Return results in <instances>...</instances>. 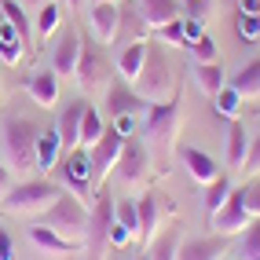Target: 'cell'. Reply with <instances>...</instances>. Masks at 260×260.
Masks as SVG:
<instances>
[{
	"label": "cell",
	"instance_id": "obj_1",
	"mask_svg": "<svg viewBox=\"0 0 260 260\" xmlns=\"http://www.w3.org/2000/svg\"><path fill=\"white\" fill-rule=\"evenodd\" d=\"M180 121H183V110H180V99H158L150 103L143 121H140V140L150 154V165H158L161 172L169 169V158L176 150V132H180Z\"/></svg>",
	"mask_w": 260,
	"mask_h": 260
},
{
	"label": "cell",
	"instance_id": "obj_2",
	"mask_svg": "<svg viewBox=\"0 0 260 260\" xmlns=\"http://www.w3.org/2000/svg\"><path fill=\"white\" fill-rule=\"evenodd\" d=\"M37 136L41 125L22 114H4L0 117V154L11 172H29L37 169Z\"/></svg>",
	"mask_w": 260,
	"mask_h": 260
},
{
	"label": "cell",
	"instance_id": "obj_3",
	"mask_svg": "<svg viewBox=\"0 0 260 260\" xmlns=\"http://www.w3.org/2000/svg\"><path fill=\"white\" fill-rule=\"evenodd\" d=\"M37 223H44V228H51L55 235L70 238V242H84V235H88V205L81 198H74L70 190H62V194L41 213Z\"/></svg>",
	"mask_w": 260,
	"mask_h": 260
},
{
	"label": "cell",
	"instance_id": "obj_4",
	"mask_svg": "<svg viewBox=\"0 0 260 260\" xmlns=\"http://www.w3.org/2000/svg\"><path fill=\"white\" fill-rule=\"evenodd\" d=\"M59 194H62V187L51 183V180H22V183H11V190L0 202V209L15 213V216H41Z\"/></svg>",
	"mask_w": 260,
	"mask_h": 260
},
{
	"label": "cell",
	"instance_id": "obj_5",
	"mask_svg": "<svg viewBox=\"0 0 260 260\" xmlns=\"http://www.w3.org/2000/svg\"><path fill=\"white\" fill-rule=\"evenodd\" d=\"M169 88H172L169 55H165L158 44H150L147 48V59H143V70H140V77H136V92H140L147 103H158V99H165Z\"/></svg>",
	"mask_w": 260,
	"mask_h": 260
},
{
	"label": "cell",
	"instance_id": "obj_6",
	"mask_svg": "<svg viewBox=\"0 0 260 260\" xmlns=\"http://www.w3.org/2000/svg\"><path fill=\"white\" fill-rule=\"evenodd\" d=\"M74 81L81 84L84 92H95V88H107L110 84V62H107V48L99 41L88 44L81 37V55H77V66H74Z\"/></svg>",
	"mask_w": 260,
	"mask_h": 260
},
{
	"label": "cell",
	"instance_id": "obj_7",
	"mask_svg": "<svg viewBox=\"0 0 260 260\" xmlns=\"http://www.w3.org/2000/svg\"><path fill=\"white\" fill-rule=\"evenodd\" d=\"M114 194L110 187H99L95 190V205L88 209V235H84V246H88V260L103 256V246H107V231L114 223Z\"/></svg>",
	"mask_w": 260,
	"mask_h": 260
},
{
	"label": "cell",
	"instance_id": "obj_8",
	"mask_svg": "<svg viewBox=\"0 0 260 260\" xmlns=\"http://www.w3.org/2000/svg\"><path fill=\"white\" fill-rule=\"evenodd\" d=\"M59 180L62 187H70L74 190V198H88L92 194V165H88V147H74V150H62V158H59Z\"/></svg>",
	"mask_w": 260,
	"mask_h": 260
},
{
	"label": "cell",
	"instance_id": "obj_9",
	"mask_svg": "<svg viewBox=\"0 0 260 260\" xmlns=\"http://www.w3.org/2000/svg\"><path fill=\"white\" fill-rule=\"evenodd\" d=\"M121 143H125V136H117V132L107 125V132H103L99 140L88 147V165H92V183H95V187H103V180L114 172L117 154H121Z\"/></svg>",
	"mask_w": 260,
	"mask_h": 260
},
{
	"label": "cell",
	"instance_id": "obj_10",
	"mask_svg": "<svg viewBox=\"0 0 260 260\" xmlns=\"http://www.w3.org/2000/svg\"><path fill=\"white\" fill-rule=\"evenodd\" d=\"M150 154H147V147H143V140H136V136H128L125 143H121V154H117V165H114V172L125 183H143L147 176H150Z\"/></svg>",
	"mask_w": 260,
	"mask_h": 260
},
{
	"label": "cell",
	"instance_id": "obj_11",
	"mask_svg": "<svg viewBox=\"0 0 260 260\" xmlns=\"http://www.w3.org/2000/svg\"><path fill=\"white\" fill-rule=\"evenodd\" d=\"M246 223H249V209H246V202H242V190L235 187L231 194H228V202H223L220 209L209 216V228L216 235H223V238H235Z\"/></svg>",
	"mask_w": 260,
	"mask_h": 260
},
{
	"label": "cell",
	"instance_id": "obj_12",
	"mask_svg": "<svg viewBox=\"0 0 260 260\" xmlns=\"http://www.w3.org/2000/svg\"><path fill=\"white\" fill-rule=\"evenodd\" d=\"M136 41H150V26L143 22L140 4L136 0H117V48L136 44Z\"/></svg>",
	"mask_w": 260,
	"mask_h": 260
},
{
	"label": "cell",
	"instance_id": "obj_13",
	"mask_svg": "<svg viewBox=\"0 0 260 260\" xmlns=\"http://www.w3.org/2000/svg\"><path fill=\"white\" fill-rule=\"evenodd\" d=\"M84 110H88V99H84V95L70 99V103L59 110V117H55V132H59V140H62V150L81 147V117H84Z\"/></svg>",
	"mask_w": 260,
	"mask_h": 260
},
{
	"label": "cell",
	"instance_id": "obj_14",
	"mask_svg": "<svg viewBox=\"0 0 260 260\" xmlns=\"http://www.w3.org/2000/svg\"><path fill=\"white\" fill-rule=\"evenodd\" d=\"M231 253V242L223 235H205V238H187L180 242L176 260H223Z\"/></svg>",
	"mask_w": 260,
	"mask_h": 260
},
{
	"label": "cell",
	"instance_id": "obj_15",
	"mask_svg": "<svg viewBox=\"0 0 260 260\" xmlns=\"http://www.w3.org/2000/svg\"><path fill=\"white\" fill-rule=\"evenodd\" d=\"M150 103L140 95V92H132V84L128 81H117V84H107V114L110 117H121V114H147Z\"/></svg>",
	"mask_w": 260,
	"mask_h": 260
},
{
	"label": "cell",
	"instance_id": "obj_16",
	"mask_svg": "<svg viewBox=\"0 0 260 260\" xmlns=\"http://www.w3.org/2000/svg\"><path fill=\"white\" fill-rule=\"evenodd\" d=\"M22 88H26V95L37 103V107H55L59 103V74L55 70H29L26 74V81H22Z\"/></svg>",
	"mask_w": 260,
	"mask_h": 260
},
{
	"label": "cell",
	"instance_id": "obj_17",
	"mask_svg": "<svg viewBox=\"0 0 260 260\" xmlns=\"http://www.w3.org/2000/svg\"><path fill=\"white\" fill-rule=\"evenodd\" d=\"M88 26L95 33V41L103 48H110L117 41V0H110V4H92L88 8Z\"/></svg>",
	"mask_w": 260,
	"mask_h": 260
},
{
	"label": "cell",
	"instance_id": "obj_18",
	"mask_svg": "<svg viewBox=\"0 0 260 260\" xmlns=\"http://www.w3.org/2000/svg\"><path fill=\"white\" fill-rule=\"evenodd\" d=\"M77 55H81V33L77 29H66L55 51H51V70L59 77H74V66H77Z\"/></svg>",
	"mask_w": 260,
	"mask_h": 260
},
{
	"label": "cell",
	"instance_id": "obj_19",
	"mask_svg": "<svg viewBox=\"0 0 260 260\" xmlns=\"http://www.w3.org/2000/svg\"><path fill=\"white\" fill-rule=\"evenodd\" d=\"M180 161L190 172V180H198V183H213L220 176V161H213L209 154L198 150V147H180Z\"/></svg>",
	"mask_w": 260,
	"mask_h": 260
},
{
	"label": "cell",
	"instance_id": "obj_20",
	"mask_svg": "<svg viewBox=\"0 0 260 260\" xmlns=\"http://www.w3.org/2000/svg\"><path fill=\"white\" fill-rule=\"evenodd\" d=\"M29 242L41 253H48V256H70L74 253V242L62 238V235H55L51 228H44V223H29Z\"/></svg>",
	"mask_w": 260,
	"mask_h": 260
},
{
	"label": "cell",
	"instance_id": "obj_21",
	"mask_svg": "<svg viewBox=\"0 0 260 260\" xmlns=\"http://www.w3.org/2000/svg\"><path fill=\"white\" fill-rule=\"evenodd\" d=\"M147 48H150V41H136V44H125L117 51V74H121V81H136L140 77V70H143V59H147Z\"/></svg>",
	"mask_w": 260,
	"mask_h": 260
},
{
	"label": "cell",
	"instance_id": "obj_22",
	"mask_svg": "<svg viewBox=\"0 0 260 260\" xmlns=\"http://www.w3.org/2000/svg\"><path fill=\"white\" fill-rule=\"evenodd\" d=\"M235 238L238 242L231 246V260H260V216H249V223Z\"/></svg>",
	"mask_w": 260,
	"mask_h": 260
},
{
	"label": "cell",
	"instance_id": "obj_23",
	"mask_svg": "<svg viewBox=\"0 0 260 260\" xmlns=\"http://www.w3.org/2000/svg\"><path fill=\"white\" fill-rule=\"evenodd\" d=\"M190 77L205 95H216L223 84H228V74H223V62H190Z\"/></svg>",
	"mask_w": 260,
	"mask_h": 260
},
{
	"label": "cell",
	"instance_id": "obj_24",
	"mask_svg": "<svg viewBox=\"0 0 260 260\" xmlns=\"http://www.w3.org/2000/svg\"><path fill=\"white\" fill-rule=\"evenodd\" d=\"M140 4V15L150 29H158L172 19H180V0H136Z\"/></svg>",
	"mask_w": 260,
	"mask_h": 260
},
{
	"label": "cell",
	"instance_id": "obj_25",
	"mask_svg": "<svg viewBox=\"0 0 260 260\" xmlns=\"http://www.w3.org/2000/svg\"><path fill=\"white\" fill-rule=\"evenodd\" d=\"M228 84H231L242 99H260V55L249 59V62H242L238 74H235Z\"/></svg>",
	"mask_w": 260,
	"mask_h": 260
},
{
	"label": "cell",
	"instance_id": "obj_26",
	"mask_svg": "<svg viewBox=\"0 0 260 260\" xmlns=\"http://www.w3.org/2000/svg\"><path fill=\"white\" fill-rule=\"evenodd\" d=\"M136 209H140V242L147 246V242L158 235V228H161V213H158V194L154 190H147V194L136 202Z\"/></svg>",
	"mask_w": 260,
	"mask_h": 260
},
{
	"label": "cell",
	"instance_id": "obj_27",
	"mask_svg": "<svg viewBox=\"0 0 260 260\" xmlns=\"http://www.w3.org/2000/svg\"><path fill=\"white\" fill-rule=\"evenodd\" d=\"M59 158H62V140H59L55 125H51V128H44L37 136V169L41 172H51V169L59 165Z\"/></svg>",
	"mask_w": 260,
	"mask_h": 260
},
{
	"label": "cell",
	"instance_id": "obj_28",
	"mask_svg": "<svg viewBox=\"0 0 260 260\" xmlns=\"http://www.w3.org/2000/svg\"><path fill=\"white\" fill-rule=\"evenodd\" d=\"M26 41L19 37V29H15L11 22L0 19V62H8V66H19L22 55H26Z\"/></svg>",
	"mask_w": 260,
	"mask_h": 260
},
{
	"label": "cell",
	"instance_id": "obj_29",
	"mask_svg": "<svg viewBox=\"0 0 260 260\" xmlns=\"http://www.w3.org/2000/svg\"><path fill=\"white\" fill-rule=\"evenodd\" d=\"M180 231L176 228H158V235H154L147 242V260H176V249H180Z\"/></svg>",
	"mask_w": 260,
	"mask_h": 260
},
{
	"label": "cell",
	"instance_id": "obj_30",
	"mask_svg": "<svg viewBox=\"0 0 260 260\" xmlns=\"http://www.w3.org/2000/svg\"><path fill=\"white\" fill-rule=\"evenodd\" d=\"M246 150H249V132H246V125L235 117L231 128H228V169H242Z\"/></svg>",
	"mask_w": 260,
	"mask_h": 260
},
{
	"label": "cell",
	"instance_id": "obj_31",
	"mask_svg": "<svg viewBox=\"0 0 260 260\" xmlns=\"http://www.w3.org/2000/svg\"><path fill=\"white\" fill-rule=\"evenodd\" d=\"M59 19H62V11H59L55 0H48L44 8H37V15H33V41L51 37V33H55V26H59ZM33 48H37V44H33Z\"/></svg>",
	"mask_w": 260,
	"mask_h": 260
},
{
	"label": "cell",
	"instance_id": "obj_32",
	"mask_svg": "<svg viewBox=\"0 0 260 260\" xmlns=\"http://www.w3.org/2000/svg\"><path fill=\"white\" fill-rule=\"evenodd\" d=\"M231 190H235V187H231V180H228V172H220V176H216L213 183H205V213L213 216V213L220 209V205L228 202Z\"/></svg>",
	"mask_w": 260,
	"mask_h": 260
},
{
	"label": "cell",
	"instance_id": "obj_33",
	"mask_svg": "<svg viewBox=\"0 0 260 260\" xmlns=\"http://www.w3.org/2000/svg\"><path fill=\"white\" fill-rule=\"evenodd\" d=\"M114 220L121 223V228H128L132 238H140V209H136L132 198H117L114 202Z\"/></svg>",
	"mask_w": 260,
	"mask_h": 260
},
{
	"label": "cell",
	"instance_id": "obj_34",
	"mask_svg": "<svg viewBox=\"0 0 260 260\" xmlns=\"http://www.w3.org/2000/svg\"><path fill=\"white\" fill-rule=\"evenodd\" d=\"M213 99H216V103H213V110H216L220 117H231V121L238 117V110H242V103H246V99H242V95H238V92L231 88V84H223V88H220V92H216Z\"/></svg>",
	"mask_w": 260,
	"mask_h": 260
},
{
	"label": "cell",
	"instance_id": "obj_35",
	"mask_svg": "<svg viewBox=\"0 0 260 260\" xmlns=\"http://www.w3.org/2000/svg\"><path fill=\"white\" fill-rule=\"evenodd\" d=\"M107 132V125H103V117H99V110L88 103V110H84V117H81V147H92L99 136Z\"/></svg>",
	"mask_w": 260,
	"mask_h": 260
},
{
	"label": "cell",
	"instance_id": "obj_36",
	"mask_svg": "<svg viewBox=\"0 0 260 260\" xmlns=\"http://www.w3.org/2000/svg\"><path fill=\"white\" fill-rule=\"evenodd\" d=\"M187 48H190V62H216L220 59V48H216V41L209 37V33H202V37L190 41Z\"/></svg>",
	"mask_w": 260,
	"mask_h": 260
},
{
	"label": "cell",
	"instance_id": "obj_37",
	"mask_svg": "<svg viewBox=\"0 0 260 260\" xmlns=\"http://www.w3.org/2000/svg\"><path fill=\"white\" fill-rule=\"evenodd\" d=\"M158 41H165V44H180L183 48V15L180 19H172V22H165V26H158V29H150Z\"/></svg>",
	"mask_w": 260,
	"mask_h": 260
},
{
	"label": "cell",
	"instance_id": "obj_38",
	"mask_svg": "<svg viewBox=\"0 0 260 260\" xmlns=\"http://www.w3.org/2000/svg\"><path fill=\"white\" fill-rule=\"evenodd\" d=\"M238 190H242V202H246V209H249V216H260V176L246 180V183H242Z\"/></svg>",
	"mask_w": 260,
	"mask_h": 260
},
{
	"label": "cell",
	"instance_id": "obj_39",
	"mask_svg": "<svg viewBox=\"0 0 260 260\" xmlns=\"http://www.w3.org/2000/svg\"><path fill=\"white\" fill-rule=\"evenodd\" d=\"M238 37H242V41H256V37H260V15L238 11Z\"/></svg>",
	"mask_w": 260,
	"mask_h": 260
},
{
	"label": "cell",
	"instance_id": "obj_40",
	"mask_svg": "<svg viewBox=\"0 0 260 260\" xmlns=\"http://www.w3.org/2000/svg\"><path fill=\"white\" fill-rule=\"evenodd\" d=\"M110 128L117 132V136H136V128H140V114H121V117H110Z\"/></svg>",
	"mask_w": 260,
	"mask_h": 260
},
{
	"label": "cell",
	"instance_id": "obj_41",
	"mask_svg": "<svg viewBox=\"0 0 260 260\" xmlns=\"http://www.w3.org/2000/svg\"><path fill=\"white\" fill-rule=\"evenodd\" d=\"M242 169H246L249 176H260V132H256V140H249V150H246Z\"/></svg>",
	"mask_w": 260,
	"mask_h": 260
},
{
	"label": "cell",
	"instance_id": "obj_42",
	"mask_svg": "<svg viewBox=\"0 0 260 260\" xmlns=\"http://www.w3.org/2000/svg\"><path fill=\"white\" fill-rule=\"evenodd\" d=\"M202 19H198V15H183V48L190 44V41H198L202 37Z\"/></svg>",
	"mask_w": 260,
	"mask_h": 260
},
{
	"label": "cell",
	"instance_id": "obj_43",
	"mask_svg": "<svg viewBox=\"0 0 260 260\" xmlns=\"http://www.w3.org/2000/svg\"><path fill=\"white\" fill-rule=\"evenodd\" d=\"M11 183H15V172L4 165V158H0V202H4V194L11 190Z\"/></svg>",
	"mask_w": 260,
	"mask_h": 260
},
{
	"label": "cell",
	"instance_id": "obj_44",
	"mask_svg": "<svg viewBox=\"0 0 260 260\" xmlns=\"http://www.w3.org/2000/svg\"><path fill=\"white\" fill-rule=\"evenodd\" d=\"M0 260H15V242L8 231H0Z\"/></svg>",
	"mask_w": 260,
	"mask_h": 260
},
{
	"label": "cell",
	"instance_id": "obj_45",
	"mask_svg": "<svg viewBox=\"0 0 260 260\" xmlns=\"http://www.w3.org/2000/svg\"><path fill=\"white\" fill-rule=\"evenodd\" d=\"M238 11H246V15H260V0H238Z\"/></svg>",
	"mask_w": 260,
	"mask_h": 260
},
{
	"label": "cell",
	"instance_id": "obj_46",
	"mask_svg": "<svg viewBox=\"0 0 260 260\" xmlns=\"http://www.w3.org/2000/svg\"><path fill=\"white\" fill-rule=\"evenodd\" d=\"M19 4H22V8H33V11H37V8H44V4H48V0H19Z\"/></svg>",
	"mask_w": 260,
	"mask_h": 260
},
{
	"label": "cell",
	"instance_id": "obj_47",
	"mask_svg": "<svg viewBox=\"0 0 260 260\" xmlns=\"http://www.w3.org/2000/svg\"><path fill=\"white\" fill-rule=\"evenodd\" d=\"M66 4H70V8H81V4H84V0H66Z\"/></svg>",
	"mask_w": 260,
	"mask_h": 260
},
{
	"label": "cell",
	"instance_id": "obj_48",
	"mask_svg": "<svg viewBox=\"0 0 260 260\" xmlns=\"http://www.w3.org/2000/svg\"><path fill=\"white\" fill-rule=\"evenodd\" d=\"M88 4H110V0H88Z\"/></svg>",
	"mask_w": 260,
	"mask_h": 260
},
{
	"label": "cell",
	"instance_id": "obj_49",
	"mask_svg": "<svg viewBox=\"0 0 260 260\" xmlns=\"http://www.w3.org/2000/svg\"><path fill=\"white\" fill-rule=\"evenodd\" d=\"M136 260H147V253H143V256H136Z\"/></svg>",
	"mask_w": 260,
	"mask_h": 260
},
{
	"label": "cell",
	"instance_id": "obj_50",
	"mask_svg": "<svg viewBox=\"0 0 260 260\" xmlns=\"http://www.w3.org/2000/svg\"><path fill=\"white\" fill-rule=\"evenodd\" d=\"M0 19H4V11H0Z\"/></svg>",
	"mask_w": 260,
	"mask_h": 260
},
{
	"label": "cell",
	"instance_id": "obj_51",
	"mask_svg": "<svg viewBox=\"0 0 260 260\" xmlns=\"http://www.w3.org/2000/svg\"><path fill=\"white\" fill-rule=\"evenodd\" d=\"M223 260H231V256H223Z\"/></svg>",
	"mask_w": 260,
	"mask_h": 260
}]
</instances>
